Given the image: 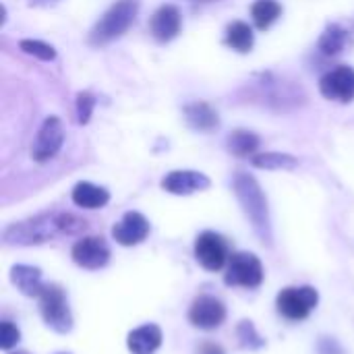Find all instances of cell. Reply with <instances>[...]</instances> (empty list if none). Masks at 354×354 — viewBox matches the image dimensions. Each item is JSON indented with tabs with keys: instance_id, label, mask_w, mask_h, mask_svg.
Masks as SVG:
<instances>
[{
	"instance_id": "cell-25",
	"label": "cell",
	"mask_w": 354,
	"mask_h": 354,
	"mask_svg": "<svg viewBox=\"0 0 354 354\" xmlns=\"http://www.w3.org/2000/svg\"><path fill=\"white\" fill-rule=\"evenodd\" d=\"M19 48H21L25 54H29V56H33V58H39V60H44V62H50V60L56 58L54 46H50V44H46V41H39V39H21V41H19Z\"/></svg>"
},
{
	"instance_id": "cell-19",
	"label": "cell",
	"mask_w": 354,
	"mask_h": 354,
	"mask_svg": "<svg viewBox=\"0 0 354 354\" xmlns=\"http://www.w3.org/2000/svg\"><path fill=\"white\" fill-rule=\"evenodd\" d=\"M71 197H73V203L83 209H100L108 205L110 201V193L104 187H97L91 183H77Z\"/></svg>"
},
{
	"instance_id": "cell-28",
	"label": "cell",
	"mask_w": 354,
	"mask_h": 354,
	"mask_svg": "<svg viewBox=\"0 0 354 354\" xmlns=\"http://www.w3.org/2000/svg\"><path fill=\"white\" fill-rule=\"evenodd\" d=\"M317 354H344V351L334 338H322L317 344Z\"/></svg>"
},
{
	"instance_id": "cell-7",
	"label": "cell",
	"mask_w": 354,
	"mask_h": 354,
	"mask_svg": "<svg viewBox=\"0 0 354 354\" xmlns=\"http://www.w3.org/2000/svg\"><path fill=\"white\" fill-rule=\"evenodd\" d=\"M195 259L199 261V266L207 272H220L228 259H230V247L228 241L212 230L201 232L195 239Z\"/></svg>"
},
{
	"instance_id": "cell-33",
	"label": "cell",
	"mask_w": 354,
	"mask_h": 354,
	"mask_svg": "<svg viewBox=\"0 0 354 354\" xmlns=\"http://www.w3.org/2000/svg\"><path fill=\"white\" fill-rule=\"evenodd\" d=\"M60 354H66V353H60Z\"/></svg>"
},
{
	"instance_id": "cell-29",
	"label": "cell",
	"mask_w": 354,
	"mask_h": 354,
	"mask_svg": "<svg viewBox=\"0 0 354 354\" xmlns=\"http://www.w3.org/2000/svg\"><path fill=\"white\" fill-rule=\"evenodd\" d=\"M195 354H226V353H224V348H222L220 344H216V342H203V344H199V346H197Z\"/></svg>"
},
{
	"instance_id": "cell-10",
	"label": "cell",
	"mask_w": 354,
	"mask_h": 354,
	"mask_svg": "<svg viewBox=\"0 0 354 354\" xmlns=\"http://www.w3.org/2000/svg\"><path fill=\"white\" fill-rule=\"evenodd\" d=\"M71 257L83 270H100L110 259V247L102 236H83L73 245Z\"/></svg>"
},
{
	"instance_id": "cell-4",
	"label": "cell",
	"mask_w": 354,
	"mask_h": 354,
	"mask_svg": "<svg viewBox=\"0 0 354 354\" xmlns=\"http://www.w3.org/2000/svg\"><path fill=\"white\" fill-rule=\"evenodd\" d=\"M39 299V313L46 326L58 334H68L73 330V315L68 309L66 292L60 284H46Z\"/></svg>"
},
{
	"instance_id": "cell-24",
	"label": "cell",
	"mask_w": 354,
	"mask_h": 354,
	"mask_svg": "<svg viewBox=\"0 0 354 354\" xmlns=\"http://www.w3.org/2000/svg\"><path fill=\"white\" fill-rule=\"evenodd\" d=\"M236 338H239L241 348H245V351H259V348L266 346V340L259 336L253 322H249V319H243L236 326Z\"/></svg>"
},
{
	"instance_id": "cell-21",
	"label": "cell",
	"mask_w": 354,
	"mask_h": 354,
	"mask_svg": "<svg viewBox=\"0 0 354 354\" xmlns=\"http://www.w3.org/2000/svg\"><path fill=\"white\" fill-rule=\"evenodd\" d=\"M259 137L255 135V133H251V131H234V133H230L228 135V139H226V147H228V151L232 153V156H236V158H253L255 156V151L259 149Z\"/></svg>"
},
{
	"instance_id": "cell-22",
	"label": "cell",
	"mask_w": 354,
	"mask_h": 354,
	"mask_svg": "<svg viewBox=\"0 0 354 354\" xmlns=\"http://www.w3.org/2000/svg\"><path fill=\"white\" fill-rule=\"evenodd\" d=\"M282 15V6L278 0H255L251 6V17L257 25V29L266 31L270 29Z\"/></svg>"
},
{
	"instance_id": "cell-26",
	"label": "cell",
	"mask_w": 354,
	"mask_h": 354,
	"mask_svg": "<svg viewBox=\"0 0 354 354\" xmlns=\"http://www.w3.org/2000/svg\"><path fill=\"white\" fill-rule=\"evenodd\" d=\"M75 108H77V122L79 124H87L91 114H93V108H95V97L89 91H79Z\"/></svg>"
},
{
	"instance_id": "cell-32",
	"label": "cell",
	"mask_w": 354,
	"mask_h": 354,
	"mask_svg": "<svg viewBox=\"0 0 354 354\" xmlns=\"http://www.w3.org/2000/svg\"><path fill=\"white\" fill-rule=\"evenodd\" d=\"M10 354H27V353H10Z\"/></svg>"
},
{
	"instance_id": "cell-9",
	"label": "cell",
	"mask_w": 354,
	"mask_h": 354,
	"mask_svg": "<svg viewBox=\"0 0 354 354\" xmlns=\"http://www.w3.org/2000/svg\"><path fill=\"white\" fill-rule=\"evenodd\" d=\"M189 322L199 330H218L226 322V307L220 299L212 295H201L191 303Z\"/></svg>"
},
{
	"instance_id": "cell-14",
	"label": "cell",
	"mask_w": 354,
	"mask_h": 354,
	"mask_svg": "<svg viewBox=\"0 0 354 354\" xmlns=\"http://www.w3.org/2000/svg\"><path fill=\"white\" fill-rule=\"evenodd\" d=\"M209 176L195 170H174L162 178V189L172 195H193L197 191L209 189Z\"/></svg>"
},
{
	"instance_id": "cell-13",
	"label": "cell",
	"mask_w": 354,
	"mask_h": 354,
	"mask_svg": "<svg viewBox=\"0 0 354 354\" xmlns=\"http://www.w3.org/2000/svg\"><path fill=\"white\" fill-rule=\"evenodd\" d=\"M180 29H183V17H180V10L174 4L160 6L149 19V33L160 44L172 41L180 33Z\"/></svg>"
},
{
	"instance_id": "cell-1",
	"label": "cell",
	"mask_w": 354,
	"mask_h": 354,
	"mask_svg": "<svg viewBox=\"0 0 354 354\" xmlns=\"http://www.w3.org/2000/svg\"><path fill=\"white\" fill-rule=\"evenodd\" d=\"M87 228V222L77 218L75 214L66 212H50V214H39L29 220L10 224L2 239L6 245H41L50 243L58 236H73L79 234Z\"/></svg>"
},
{
	"instance_id": "cell-5",
	"label": "cell",
	"mask_w": 354,
	"mask_h": 354,
	"mask_svg": "<svg viewBox=\"0 0 354 354\" xmlns=\"http://www.w3.org/2000/svg\"><path fill=\"white\" fill-rule=\"evenodd\" d=\"M319 295L313 286H288L276 297V307L288 322H303L317 307Z\"/></svg>"
},
{
	"instance_id": "cell-20",
	"label": "cell",
	"mask_w": 354,
	"mask_h": 354,
	"mask_svg": "<svg viewBox=\"0 0 354 354\" xmlns=\"http://www.w3.org/2000/svg\"><path fill=\"white\" fill-rule=\"evenodd\" d=\"M224 44L228 48H232L234 52L247 54L253 50L255 46V33L253 29L245 23V21H232L226 27V35H224Z\"/></svg>"
},
{
	"instance_id": "cell-3",
	"label": "cell",
	"mask_w": 354,
	"mask_h": 354,
	"mask_svg": "<svg viewBox=\"0 0 354 354\" xmlns=\"http://www.w3.org/2000/svg\"><path fill=\"white\" fill-rule=\"evenodd\" d=\"M139 12V0H116L89 31V44L100 48L120 35H124L135 23Z\"/></svg>"
},
{
	"instance_id": "cell-27",
	"label": "cell",
	"mask_w": 354,
	"mask_h": 354,
	"mask_svg": "<svg viewBox=\"0 0 354 354\" xmlns=\"http://www.w3.org/2000/svg\"><path fill=\"white\" fill-rule=\"evenodd\" d=\"M19 340H21V332L17 330V326H12L10 322H2L0 324V348L10 351L19 344Z\"/></svg>"
},
{
	"instance_id": "cell-2",
	"label": "cell",
	"mask_w": 354,
	"mask_h": 354,
	"mask_svg": "<svg viewBox=\"0 0 354 354\" xmlns=\"http://www.w3.org/2000/svg\"><path fill=\"white\" fill-rule=\"evenodd\" d=\"M232 189L234 195L247 216V220L251 222L253 230L257 232V236L261 239V243L272 245V224H270V209H268V199L266 193L261 191L259 183L247 174V172H239L232 180Z\"/></svg>"
},
{
	"instance_id": "cell-18",
	"label": "cell",
	"mask_w": 354,
	"mask_h": 354,
	"mask_svg": "<svg viewBox=\"0 0 354 354\" xmlns=\"http://www.w3.org/2000/svg\"><path fill=\"white\" fill-rule=\"evenodd\" d=\"M351 33H348V29H344L342 25H338V23H330L326 29H324V33H322V37H319V41H317V50L324 54V56H338V54H342L348 46H351Z\"/></svg>"
},
{
	"instance_id": "cell-11",
	"label": "cell",
	"mask_w": 354,
	"mask_h": 354,
	"mask_svg": "<svg viewBox=\"0 0 354 354\" xmlns=\"http://www.w3.org/2000/svg\"><path fill=\"white\" fill-rule=\"evenodd\" d=\"M319 91L326 100L348 104L354 100V68L351 66H338L334 71H328L319 79Z\"/></svg>"
},
{
	"instance_id": "cell-8",
	"label": "cell",
	"mask_w": 354,
	"mask_h": 354,
	"mask_svg": "<svg viewBox=\"0 0 354 354\" xmlns=\"http://www.w3.org/2000/svg\"><path fill=\"white\" fill-rule=\"evenodd\" d=\"M64 143V127L58 116H48L44 124L39 127L33 147H31V158L37 164H44L52 160Z\"/></svg>"
},
{
	"instance_id": "cell-31",
	"label": "cell",
	"mask_w": 354,
	"mask_h": 354,
	"mask_svg": "<svg viewBox=\"0 0 354 354\" xmlns=\"http://www.w3.org/2000/svg\"><path fill=\"white\" fill-rule=\"evenodd\" d=\"M197 2H216V0H197Z\"/></svg>"
},
{
	"instance_id": "cell-15",
	"label": "cell",
	"mask_w": 354,
	"mask_h": 354,
	"mask_svg": "<svg viewBox=\"0 0 354 354\" xmlns=\"http://www.w3.org/2000/svg\"><path fill=\"white\" fill-rule=\"evenodd\" d=\"M164 334L156 324H145L135 328L127 336V348L131 354H156V351L162 346Z\"/></svg>"
},
{
	"instance_id": "cell-30",
	"label": "cell",
	"mask_w": 354,
	"mask_h": 354,
	"mask_svg": "<svg viewBox=\"0 0 354 354\" xmlns=\"http://www.w3.org/2000/svg\"><path fill=\"white\" fill-rule=\"evenodd\" d=\"M54 2H58V0H31V4H35V6H48V4H54Z\"/></svg>"
},
{
	"instance_id": "cell-23",
	"label": "cell",
	"mask_w": 354,
	"mask_h": 354,
	"mask_svg": "<svg viewBox=\"0 0 354 354\" xmlns=\"http://www.w3.org/2000/svg\"><path fill=\"white\" fill-rule=\"evenodd\" d=\"M253 166L263 168V170H292L299 166V160L288 156V153H280V151H266V153H255L251 158Z\"/></svg>"
},
{
	"instance_id": "cell-6",
	"label": "cell",
	"mask_w": 354,
	"mask_h": 354,
	"mask_svg": "<svg viewBox=\"0 0 354 354\" xmlns=\"http://www.w3.org/2000/svg\"><path fill=\"white\" fill-rule=\"evenodd\" d=\"M224 282L228 286L241 288H259L263 282V266L253 253H234L228 259V270L224 274Z\"/></svg>"
},
{
	"instance_id": "cell-12",
	"label": "cell",
	"mask_w": 354,
	"mask_h": 354,
	"mask_svg": "<svg viewBox=\"0 0 354 354\" xmlns=\"http://www.w3.org/2000/svg\"><path fill=\"white\" fill-rule=\"evenodd\" d=\"M149 234V222L139 212H127L118 224L112 226V239L122 247H135Z\"/></svg>"
},
{
	"instance_id": "cell-17",
	"label": "cell",
	"mask_w": 354,
	"mask_h": 354,
	"mask_svg": "<svg viewBox=\"0 0 354 354\" xmlns=\"http://www.w3.org/2000/svg\"><path fill=\"white\" fill-rule=\"evenodd\" d=\"M10 282L25 297H39L46 286L41 282V270L33 268V266H12Z\"/></svg>"
},
{
	"instance_id": "cell-16",
	"label": "cell",
	"mask_w": 354,
	"mask_h": 354,
	"mask_svg": "<svg viewBox=\"0 0 354 354\" xmlns=\"http://www.w3.org/2000/svg\"><path fill=\"white\" fill-rule=\"evenodd\" d=\"M185 120L193 131L199 133H212L220 127L218 112L207 102H193L185 106Z\"/></svg>"
}]
</instances>
